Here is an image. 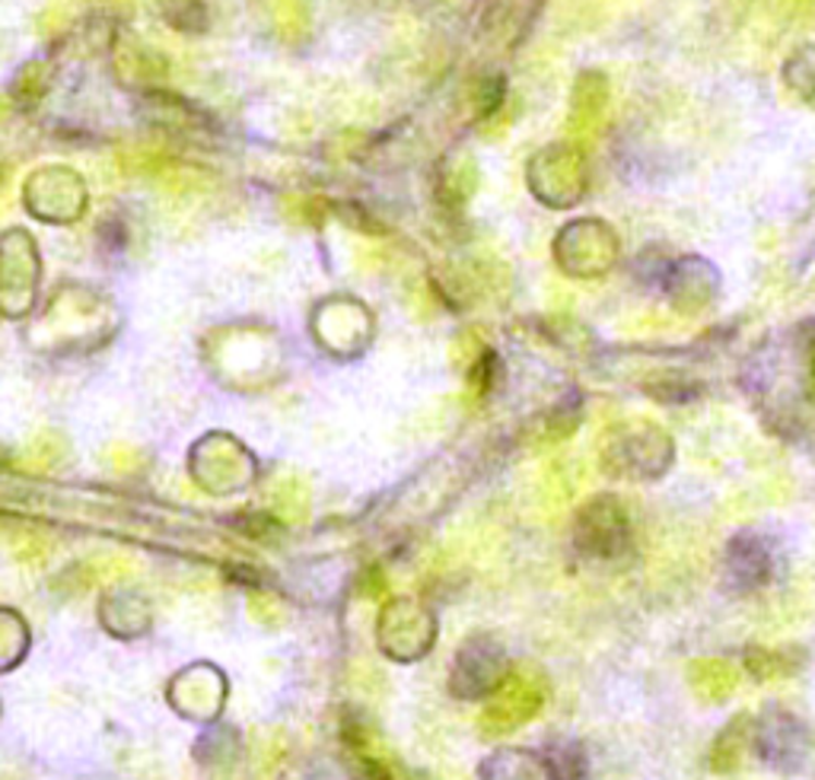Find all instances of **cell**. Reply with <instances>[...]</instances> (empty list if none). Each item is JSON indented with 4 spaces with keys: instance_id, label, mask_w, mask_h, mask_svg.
<instances>
[{
    "instance_id": "8",
    "label": "cell",
    "mask_w": 815,
    "mask_h": 780,
    "mask_svg": "<svg viewBox=\"0 0 815 780\" xmlns=\"http://www.w3.org/2000/svg\"><path fill=\"white\" fill-rule=\"evenodd\" d=\"M749 755H752V717L739 714V717H733L730 727H723V733L714 742L710 768L717 775H733L745 765Z\"/></svg>"
},
{
    "instance_id": "5",
    "label": "cell",
    "mask_w": 815,
    "mask_h": 780,
    "mask_svg": "<svg viewBox=\"0 0 815 780\" xmlns=\"http://www.w3.org/2000/svg\"><path fill=\"white\" fill-rule=\"evenodd\" d=\"M344 740H348V758L354 761V775L361 780H417L389 748H382V742L367 727L348 723Z\"/></svg>"
},
{
    "instance_id": "10",
    "label": "cell",
    "mask_w": 815,
    "mask_h": 780,
    "mask_svg": "<svg viewBox=\"0 0 815 780\" xmlns=\"http://www.w3.org/2000/svg\"><path fill=\"white\" fill-rule=\"evenodd\" d=\"M727 561H730L733 580H742L745 586H758L771 574V558H768L765 545L758 538H752V535L735 538L730 551H727Z\"/></svg>"
},
{
    "instance_id": "11",
    "label": "cell",
    "mask_w": 815,
    "mask_h": 780,
    "mask_svg": "<svg viewBox=\"0 0 815 780\" xmlns=\"http://www.w3.org/2000/svg\"><path fill=\"white\" fill-rule=\"evenodd\" d=\"M745 666L755 679L768 682V679H790L800 666H803V654L796 647L790 650H768V647H752L745 654Z\"/></svg>"
},
{
    "instance_id": "4",
    "label": "cell",
    "mask_w": 815,
    "mask_h": 780,
    "mask_svg": "<svg viewBox=\"0 0 815 780\" xmlns=\"http://www.w3.org/2000/svg\"><path fill=\"white\" fill-rule=\"evenodd\" d=\"M628 541H631L628 513L615 497H593L586 507H580L573 520V545L580 548V554L609 561L624 554Z\"/></svg>"
},
{
    "instance_id": "1",
    "label": "cell",
    "mask_w": 815,
    "mask_h": 780,
    "mask_svg": "<svg viewBox=\"0 0 815 780\" xmlns=\"http://www.w3.org/2000/svg\"><path fill=\"white\" fill-rule=\"evenodd\" d=\"M376 644L396 662L424 659L437 644V618L411 596L389 599L376 621Z\"/></svg>"
},
{
    "instance_id": "7",
    "label": "cell",
    "mask_w": 815,
    "mask_h": 780,
    "mask_svg": "<svg viewBox=\"0 0 815 780\" xmlns=\"http://www.w3.org/2000/svg\"><path fill=\"white\" fill-rule=\"evenodd\" d=\"M485 780H558V771L548 758H538L535 752L523 748H507L497 752L482 765Z\"/></svg>"
},
{
    "instance_id": "9",
    "label": "cell",
    "mask_w": 815,
    "mask_h": 780,
    "mask_svg": "<svg viewBox=\"0 0 815 780\" xmlns=\"http://www.w3.org/2000/svg\"><path fill=\"white\" fill-rule=\"evenodd\" d=\"M694 695L707 704H720L735 692V672L727 659H694L689 666Z\"/></svg>"
},
{
    "instance_id": "6",
    "label": "cell",
    "mask_w": 815,
    "mask_h": 780,
    "mask_svg": "<svg viewBox=\"0 0 815 780\" xmlns=\"http://www.w3.org/2000/svg\"><path fill=\"white\" fill-rule=\"evenodd\" d=\"M752 745H758L762 758L775 761V765H783V758H806V742H803V723H796L790 714H777V710H768L758 727L752 723Z\"/></svg>"
},
{
    "instance_id": "3",
    "label": "cell",
    "mask_w": 815,
    "mask_h": 780,
    "mask_svg": "<svg viewBox=\"0 0 815 780\" xmlns=\"http://www.w3.org/2000/svg\"><path fill=\"white\" fill-rule=\"evenodd\" d=\"M510 672V659L503 644L494 634H472L455 650L449 669V692L462 700H482L503 682Z\"/></svg>"
},
{
    "instance_id": "2",
    "label": "cell",
    "mask_w": 815,
    "mask_h": 780,
    "mask_svg": "<svg viewBox=\"0 0 815 780\" xmlns=\"http://www.w3.org/2000/svg\"><path fill=\"white\" fill-rule=\"evenodd\" d=\"M548 698L545 679L532 669H510L503 675V682L490 692L488 704L482 710V730L485 736H503L520 730L523 723H530L532 717H538L542 704Z\"/></svg>"
}]
</instances>
